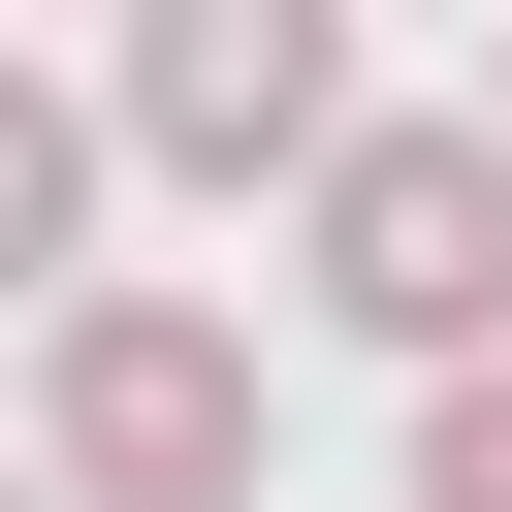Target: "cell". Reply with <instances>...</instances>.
Returning <instances> with one entry per match:
<instances>
[{
	"mask_svg": "<svg viewBox=\"0 0 512 512\" xmlns=\"http://www.w3.org/2000/svg\"><path fill=\"white\" fill-rule=\"evenodd\" d=\"M32 512H256V320L64 288L32 320Z\"/></svg>",
	"mask_w": 512,
	"mask_h": 512,
	"instance_id": "6da1fadb",
	"label": "cell"
},
{
	"mask_svg": "<svg viewBox=\"0 0 512 512\" xmlns=\"http://www.w3.org/2000/svg\"><path fill=\"white\" fill-rule=\"evenodd\" d=\"M0 512H32V480H0Z\"/></svg>",
	"mask_w": 512,
	"mask_h": 512,
	"instance_id": "52a82bcc",
	"label": "cell"
},
{
	"mask_svg": "<svg viewBox=\"0 0 512 512\" xmlns=\"http://www.w3.org/2000/svg\"><path fill=\"white\" fill-rule=\"evenodd\" d=\"M480 160H512V96H480Z\"/></svg>",
	"mask_w": 512,
	"mask_h": 512,
	"instance_id": "8992f818",
	"label": "cell"
},
{
	"mask_svg": "<svg viewBox=\"0 0 512 512\" xmlns=\"http://www.w3.org/2000/svg\"><path fill=\"white\" fill-rule=\"evenodd\" d=\"M128 160H192V192L352 160V32H320V0H160V32H128Z\"/></svg>",
	"mask_w": 512,
	"mask_h": 512,
	"instance_id": "3957f363",
	"label": "cell"
},
{
	"mask_svg": "<svg viewBox=\"0 0 512 512\" xmlns=\"http://www.w3.org/2000/svg\"><path fill=\"white\" fill-rule=\"evenodd\" d=\"M416 512H512V352H480V384H416Z\"/></svg>",
	"mask_w": 512,
	"mask_h": 512,
	"instance_id": "5b68a950",
	"label": "cell"
},
{
	"mask_svg": "<svg viewBox=\"0 0 512 512\" xmlns=\"http://www.w3.org/2000/svg\"><path fill=\"white\" fill-rule=\"evenodd\" d=\"M320 320L416 352V384H480V352H512V160H480V128H352V160H320Z\"/></svg>",
	"mask_w": 512,
	"mask_h": 512,
	"instance_id": "7a4b0ae2",
	"label": "cell"
},
{
	"mask_svg": "<svg viewBox=\"0 0 512 512\" xmlns=\"http://www.w3.org/2000/svg\"><path fill=\"white\" fill-rule=\"evenodd\" d=\"M64 256H96V96H32V64H0V288L64 320Z\"/></svg>",
	"mask_w": 512,
	"mask_h": 512,
	"instance_id": "277c9868",
	"label": "cell"
}]
</instances>
